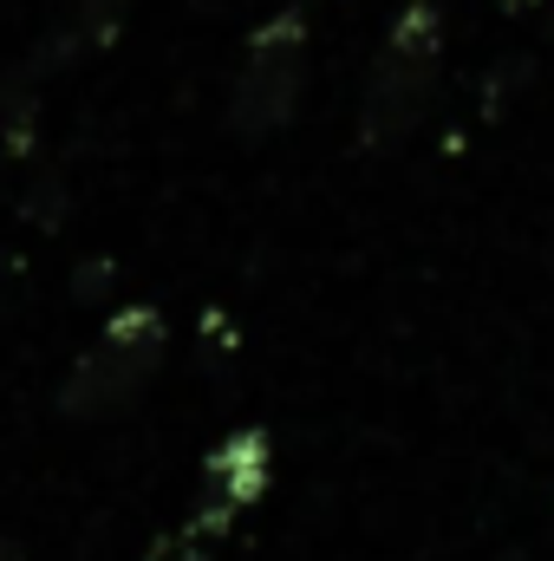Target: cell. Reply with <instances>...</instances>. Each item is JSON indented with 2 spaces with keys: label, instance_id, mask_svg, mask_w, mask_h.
<instances>
[{
  "label": "cell",
  "instance_id": "cell-2",
  "mask_svg": "<svg viewBox=\"0 0 554 561\" xmlns=\"http://www.w3.org/2000/svg\"><path fill=\"white\" fill-rule=\"evenodd\" d=\"M163 359V313L157 307H125L105 320V333L79 353V366L59 386V412L66 419H112L150 386Z\"/></svg>",
  "mask_w": 554,
  "mask_h": 561
},
{
  "label": "cell",
  "instance_id": "cell-3",
  "mask_svg": "<svg viewBox=\"0 0 554 561\" xmlns=\"http://www.w3.org/2000/svg\"><path fill=\"white\" fill-rule=\"evenodd\" d=\"M300 92H307V13L287 7L242 53L235 92H229V125L242 138H268V131H280L293 118Z\"/></svg>",
  "mask_w": 554,
  "mask_h": 561
},
{
  "label": "cell",
  "instance_id": "cell-6",
  "mask_svg": "<svg viewBox=\"0 0 554 561\" xmlns=\"http://www.w3.org/2000/svg\"><path fill=\"white\" fill-rule=\"evenodd\" d=\"M503 13H529V7H542V0H496Z\"/></svg>",
  "mask_w": 554,
  "mask_h": 561
},
{
  "label": "cell",
  "instance_id": "cell-5",
  "mask_svg": "<svg viewBox=\"0 0 554 561\" xmlns=\"http://www.w3.org/2000/svg\"><path fill=\"white\" fill-rule=\"evenodd\" d=\"M125 7L131 0H53V59H72V53H85V46H105L112 33H118V20H125Z\"/></svg>",
  "mask_w": 554,
  "mask_h": 561
},
{
  "label": "cell",
  "instance_id": "cell-4",
  "mask_svg": "<svg viewBox=\"0 0 554 561\" xmlns=\"http://www.w3.org/2000/svg\"><path fill=\"white\" fill-rule=\"evenodd\" d=\"M203 483L216 490L222 516H235L242 503H255V496L268 490V437H262V431H235L222 450H209Z\"/></svg>",
  "mask_w": 554,
  "mask_h": 561
},
{
  "label": "cell",
  "instance_id": "cell-1",
  "mask_svg": "<svg viewBox=\"0 0 554 561\" xmlns=\"http://www.w3.org/2000/svg\"><path fill=\"white\" fill-rule=\"evenodd\" d=\"M437 66H443L437 7L412 0L392 20V33L379 39L372 79H366V99H359V144L366 150H392L399 138H412V125L424 118V105L437 92Z\"/></svg>",
  "mask_w": 554,
  "mask_h": 561
}]
</instances>
